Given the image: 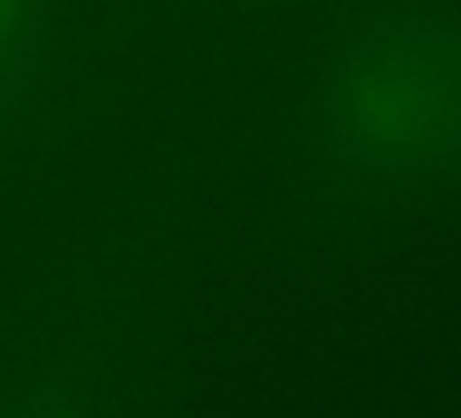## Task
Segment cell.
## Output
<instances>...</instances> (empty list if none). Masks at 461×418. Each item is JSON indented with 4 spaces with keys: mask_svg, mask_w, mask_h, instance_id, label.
I'll return each instance as SVG.
<instances>
[{
    "mask_svg": "<svg viewBox=\"0 0 461 418\" xmlns=\"http://www.w3.org/2000/svg\"><path fill=\"white\" fill-rule=\"evenodd\" d=\"M339 137L382 166H421L461 148V29L396 22L346 50L328 97Z\"/></svg>",
    "mask_w": 461,
    "mask_h": 418,
    "instance_id": "obj_1",
    "label": "cell"
},
{
    "mask_svg": "<svg viewBox=\"0 0 461 418\" xmlns=\"http://www.w3.org/2000/svg\"><path fill=\"white\" fill-rule=\"evenodd\" d=\"M43 0H0V115L25 90L40 47Z\"/></svg>",
    "mask_w": 461,
    "mask_h": 418,
    "instance_id": "obj_2",
    "label": "cell"
},
{
    "mask_svg": "<svg viewBox=\"0 0 461 418\" xmlns=\"http://www.w3.org/2000/svg\"><path fill=\"white\" fill-rule=\"evenodd\" d=\"M0 418H76V404H72L68 386H50V389L22 400L14 411H7Z\"/></svg>",
    "mask_w": 461,
    "mask_h": 418,
    "instance_id": "obj_3",
    "label": "cell"
}]
</instances>
